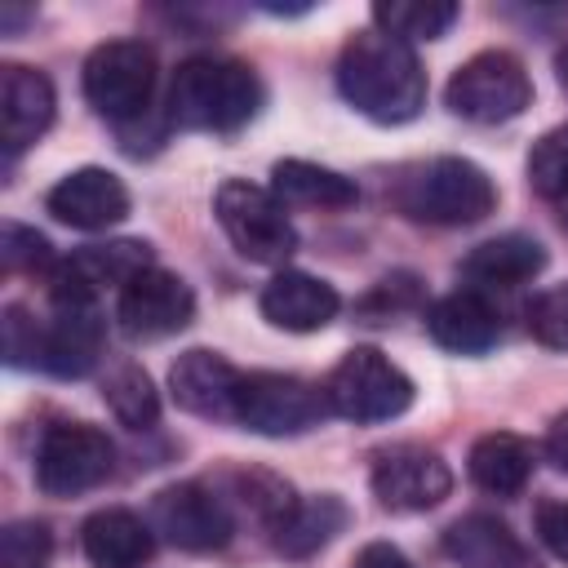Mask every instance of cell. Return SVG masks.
Returning a JSON list of instances; mask_svg holds the SVG:
<instances>
[{
	"label": "cell",
	"instance_id": "d4e9b609",
	"mask_svg": "<svg viewBox=\"0 0 568 568\" xmlns=\"http://www.w3.org/2000/svg\"><path fill=\"white\" fill-rule=\"evenodd\" d=\"M102 399H106V408L115 413V422L129 426V430H146V426H155V417H160V390H155L151 373H146L142 364H133V359H124V364H115V368L106 373Z\"/></svg>",
	"mask_w": 568,
	"mask_h": 568
},
{
	"label": "cell",
	"instance_id": "7a4b0ae2",
	"mask_svg": "<svg viewBox=\"0 0 568 568\" xmlns=\"http://www.w3.org/2000/svg\"><path fill=\"white\" fill-rule=\"evenodd\" d=\"M262 98H266V89L248 62L222 58V53H200L173 71L169 120L178 129H195V133H235L262 111Z\"/></svg>",
	"mask_w": 568,
	"mask_h": 568
},
{
	"label": "cell",
	"instance_id": "30bf717a",
	"mask_svg": "<svg viewBox=\"0 0 568 568\" xmlns=\"http://www.w3.org/2000/svg\"><path fill=\"white\" fill-rule=\"evenodd\" d=\"M146 524L155 528V537H164L169 546L191 550V555L222 550L235 532V515H231L226 497H217V488H209L200 479L160 488Z\"/></svg>",
	"mask_w": 568,
	"mask_h": 568
},
{
	"label": "cell",
	"instance_id": "836d02e7",
	"mask_svg": "<svg viewBox=\"0 0 568 568\" xmlns=\"http://www.w3.org/2000/svg\"><path fill=\"white\" fill-rule=\"evenodd\" d=\"M546 457L568 475V413H559L550 422V430H546Z\"/></svg>",
	"mask_w": 568,
	"mask_h": 568
},
{
	"label": "cell",
	"instance_id": "5b68a950",
	"mask_svg": "<svg viewBox=\"0 0 568 568\" xmlns=\"http://www.w3.org/2000/svg\"><path fill=\"white\" fill-rule=\"evenodd\" d=\"M444 102L453 115L470 120V124H506L515 115L528 111L532 102V80L524 71V62L506 49H484L475 58H466L444 89Z\"/></svg>",
	"mask_w": 568,
	"mask_h": 568
},
{
	"label": "cell",
	"instance_id": "9c48e42d",
	"mask_svg": "<svg viewBox=\"0 0 568 568\" xmlns=\"http://www.w3.org/2000/svg\"><path fill=\"white\" fill-rule=\"evenodd\" d=\"M115 470V444L89 422H58L40 435L36 484L44 497H80Z\"/></svg>",
	"mask_w": 568,
	"mask_h": 568
},
{
	"label": "cell",
	"instance_id": "44dd1931",
	"mask_svg": "<svg viewBox=\"0 0 568 568\" xmlns=\"http://www.w3.org/2000/svg\"><path fill=\"white\" fill-rule=\"evenodd\" d=\"M351 524V510L337 493H320V497H293V506L271 524V541L280 555L288 559H306L315 550H324L342 528Z\"/></svg>",
	"mask_w": 568,
	"mask_h": 568
},
{
	"label": "cell",
	"instance_id": "8992f818",
	"mask_svg": "<svg viewBox=\"0 0 568 568\" xmlns=\"http://www.w3.org/2000/svg\"><path fill=\"white\" fill-rule=\"evenodd\" d=\"M324 395L328 408L346 422H390L413 404V377L382 351L355 346L333 364Z\"/></svg>",
	"mask_w": 568,
	"mask_h": 568
},
{
	"label": "cell",
	"instance_id": "6da1fadb",
	"mask_svg": "<svg viewBox=\"0 0 568 568\" xmlns=\"http://www.w3.org/2000/svg\"><path fill=\"white\" fill-rule=\"evenodd\" d=\"M337 89L377 124H408L426 106V71L413 44L386 31H359L346 40L337 58Z\"/></svg>",
	"mask_w": 568,
	"mask_h": 568
},
{
	"label": "cell",
	"instance_id": "3957f363",
	"mask_svg": "<svg viewBox=\"0 0 568 568\" xmlns=\"http://www.w3.org/2000/svg\"><path fill=\"white\" fill-rule=\"evenodd\" d=\"M390 200L404 217L430 226H475L497 209L493 178L462 155H435L395 178Z\"/></svg>",
	"mask_w": 568,
	"mask_h": 568
},
{
	"label": "cell",
	"instance_id": "ffe728a7",
	"mask_svg": "<svg viewBox=\"0 0 568 568\" xmlns=\"http://www.w3.org/2000/svg\"><path fill=\"white\" fill-rule=\"evenodd\" d=\"M426 328H430V337H435L444 351L484 355V351L497 342L501 320H497V306H493L479 288H457V293L439 297V302L426 311Z\"/></svg>",
	"mask_w": 568,
	"mask_h": 568
},
{
	"label": "cell",
	"instance_id": "d590c367",
	"mask_svg": "<svg viewBox=\"0 0 568 568\" xmlns=\"http://www.w3.org/2000/svg\"><path fill=\"white\" fill-rule=\"evenodd\" d=\"M564 222H568V204H564Z\"/></svg>",
	"mask_w": 568,
	"mask_h": 568
},
{
	"label": "cell",
	"instance_id": "d6986e66",
	"mask_svg": "<svg viewBox=\"0 0 568 568\" xmlns=\"http://www.w3.org/2000/svg\"><path fill=\"white\" fill-rule=\"evenodd\" d=\"M80 546L93 568H142L155 555V528L124 506H106L84 519Z\"/></svg>",
	"mask_w": 568,
	"mask_h": 568
},
{
	"label": "cell",
	"instance_id": "1f68e13d",
	"mask_svg": "<svg viewBox=\"0 0 568 568\" xmlns=\"http://www.w3.org/2000/svg\"><path fill=\"white\" fill-rule=\"evenodd\" d=\"M537 537H541V546L555 555V559H564L568 564V501L564 497H546V501H537Z\"/></svg>",
	"mask_w": 568,
	"mask_h": 568
},
{
	"label": "cell",
	"instance_id": "7c38bea8",
	"mask_svg": "<svg viewBox=\"0 0 568 568\" xmlns=\"http://www.w3.org/2000/svg\"><path fill=\"white\" fill-rule=\"evenodd\" d=\"M373 497L386 510H430L453 493V470L435 448L422 444H395L386 453H377L373 462Z\"/></svg>",
	"mask_w": 568,
	"mask_h": 568
},
{
	"label": "cell",
	"instance_id": "83f0119b",
	"mask_svg": "<svg viewBox=\"0 0 568 568\" xmlns=\"http://www.w3.org/2000/svg\"><path fill=\"white\" fill-rule=\"evenodd\" d=\"M53 532L40 519H13L0 532V568H49Z\"/></svg>",
	"mask_w": 568,
	"mask_h": 568
},
{
	"label": "cell",
	"instance_id": "ac0fdd59",
	"mask_svg": "<svg viewBox=\"0 0 568 568\" xmlns=\"http://www.w3.org/2000/svg\"><path fill=\"white\" fill-rule=\"evenodd\" d=\"M257 306H262L266 324H275L284 333H315L337 315L342 297L333 284H324L306 271H280L266 280Z\"/></svg>",
	"mask_w": 568,
	"mask_h": 568
},
{
	"label": "cell",
	"instance_id": "d6a6232c",
	"mask_svg": "<svg viewBox=\"0 0 568 568\" xmlns=\"http://www.w3.org/2000/svg\"><path fill=\"white\" fill-rule=\"evenodd\" d=\"M351 568H413V564H408V555H404L399 546H390V541H368V546H359V555H355Z\"/></svg>",
	"mask_w": 568,
	"mask_h": 568
},
{
	"label": "cell",
	"instance_id": "9a60e30c",
	"mask_svg": "<svg viewBox=\"0 0 568 568\" xmlns=\"http://www.w3.org/2000/svg\"><path fill=\"white\" fill-rule=\"evenodd\" d=\"M53 84L44 71L22 67V62H4L0 67V138L4 151L18 155L27 151L36 138H44V129L53 124Z\"/></svg>",
	"mask_w": 568,
	"mask_h": 568
},
{
	"label": "cell",
	"instance_id": "5bb4252c",
	"mask_svg": "<svg viewBox=\"0 0 568 568\" xmlns=\"http://www.w3.org/2000/svg\"><path fill=\"white\" fill-rule=\"evenodd\" d=\"M44 209L75 231H106L129 217V186L111 169L84 164L44 195Z\"/></svg>",
	"mask_w": 568,
	"mask_h": 568
},
{
	"label": "cell",
	"instance_id": "cb8c5ba5",
	"mask_svg": "<svg viewBox=\"0 0 568 568\" xmlns=\"http://www.w3.org/2000/svg\"><path fill=\"white\" fill-rule=\"evenodd\" d=\"M271 191L280 204H306V209H351L359 200V186L342 178L337 169L311 164V160H275L271 169Z\"/></svg>",
	"mask_w": 568,
	"mask_h": 568
},
{
	"label": "cell",
	"instance_id": "484cf974",
	"mask_svg": "<svg viewBox=\"0 0 568 568\" xmlns=\"http://www.w3.org/2000/svg\"><path fill=\"white\" fill-rule=\"evenodd\" d=\"M462 18L457 4L448 0H390V4H373V22L377 31L395 36V40H439L453 22Z\"/></svg>",
	"mask_w": 568,
	"mask_h": 568
},
{
	"label": "cell",
	"instance_id": "ba28073f",
	"mask_svg": "<svg viewBox=\"0 0 568 568\" xmlns=\"http://www.w3.org/2000/svg\"><path fill=\"white\" fill-rule=\"evenodd\" d=\"M155 93V49L146 40H106L84 58V98L98 115L129 124Z\"/></svg>",
	"mask_w": 568,
	"mask_h": 568
},
{
	"label": "cell",
	"instance_id": "4fadbf2b",
	"mask_svg": "<svg viewBox=\"0 0 568 568\" xmlns=\"http://www.w3.org/2000/svg\"><path fill=\"white\" fill-rule=\"evenodd\" d=\"M244 373L217 355V351H182L169 368V395L178 408L209 417V422H235V395H240Z\"/></svg>",
	"mask_w": 568,
	"mask_h": 568
},
{
	"label": "cell",
	"instance_id": "4dcf8cb0",
	"mask_svg": "<svg viewBox=\"0 0 568 568\" xmlns=\"http://www.w3.org/2000/svg\"><path fill=\"white\" fill-rule=\"evenodd\" d=\"M40 355V320L27 315V306H4V359L9 368H36Z\"/></svg>",
	"mask_w": 568,
	"mask_h": 568
},
{
	"label": "cell",
	"instance_id": "277c9868",
	"mask_svg": "<svg viewBox=\"0 0 568 568\" xmlns=\"http://www.w3.org/2000/svg\"><path fill=\"white\" fill-rule=\"evenodd\" d=\"M213 217L226 231V240L235 244V253L248 257V262L280 266L297 248V231L288 222V209L280 204V195L271 186L226 178L213 195Z\"/></svg>",
	"mask_w": 568,
	"mask_h": 568
},
{
	"label": "cell",
	"instance_id": "7402d4cb",
	"mask_svg": "<svg viewBox=\"0 0 568 568\" xmlns=\"http://www.w3.org/2000/svg\"><path fill=\"white\" fill-rule=\"evenodd\" d=\"M541 266H546V248L532 235H515V231L510 235H497V240H484V244H475L462 257V275L470 284H484V288L528 284Z\"/></svg>",
	"mask_w": 568,
	"mask_h": 568
},
{
	"label": "cell",
	"instance_id": "52a82bcc",
	"mask_svg": "<svg viewBox=\"0 0 568 568\" xmlns=\"http://www.w3.org/2000/svg\"><path fill=\"white\" fill-rule=\"evenodd\" d=\"M328 395L324 386L293 377V373H244L240 395H235V422L253 435H306L328 417Z\"/></svg>",
	"mask_w": 568,
	"mask_h": 568
},
{
	"label": "cell",
	"instance_id": "603a6c76",
	"mask_svg": "<svg viewBox=\"0 0 568 568\" xmlns=\"http://www.w3.org/2000/svg\"><path fill=\"white\" fill-rule=\"evenodd\" d=\"M466 470L470 479L493 493V497H515L528 475H532V444L510 435V430H488L470 444V457H466Z\"/></svg>",
	"mask_w": 568,
	"mask_h": 568
},
{
	"label": "cell",
	"instance_id": "2e32d148",
	"mask_svg": "<svg viewBox=\"0 0 568 568\" xmlns=\"http://www.w3.org/2000/svg\"><path fill=\"white\" fill-rule=\"evenodd\" d=\"M102 359V320L98 306H53L40 320V355L36 368L53 377H84Z\"/></svg>",
	"mask_w": 568,
	"mask_h": 568
},
{
	"label": "cell",
	"instance_id": "f546056e",
	"mask_svg": "<svg viewBox=\"0 0 568 568\" xmlns=\"http://www.w3.org/2000/svg\"><path fill=\"white\" fill-rule=\"evenodd\" d=\"M528 328L541 346L550 351H568V284L546 288L541 297H532L528 306Z\"/></svg>",
	"mask_w": 568,
	"mask_h": 568
},
{
	"label": "cell",
	"instance_id": "4316f807",
	"mask_svg": "<svg viewBox=\"0 0 568 568\" xmlns=\"http://www.w3.org/2000/svg\"><path fill=\"white\" fill-rule=\"evenodd\" d=\"M528 186L546 200H568V124H555L532 142Z\"/></svg>",
	"mask_w": 568,
	"mask_h": 568
},
{
	"label": "cell",
	"instance_id": "f1b7e54d",
	"mask_svg": "<svg viewBox=\"0 0 568 568\" xmlns=\"http://www.w3.org/2000/svg\"><path fill=\"white\" fill-rule=\"evenodd\" d=\"M0 262H4V271H53V248L40 231H31L22 222H4L0 226Z\"/></svg>",
	"mask_w": 568,
	"mask_h": 568
},
{
	"label": "cell",
	"instance_id": "e0dca14e",
	"mask_svg": "<svg viewBox=\"0 0 568 568\" xmlns=\"http://www.w3.org/2000/svg\"><path fill=\"white\" fill-rule=\"evenodd\" d=\"M444 555L457 568H541V559L497 515H462L444 528Z\"/></svg>",
	"mask_w": 568,
	"mask_h": 568
},
{
	"label": "cell",
	"instance_id": "8fae6325",
	"mask_svg": "<svg viewBox=\"0 0 568 568\" xmlns=\"http://www.w3.org/2000/svg\"><path fill=\"white\" fill-rule=\"evenodd\" d=\"M115 315H120V328L129 337L160 342V337L182 333L195 320V293L182 275H173L164 266H146L142 275H133L120 288Z\"/></svg>",
	"mask_w": 568,
	"mask_h": 568
},
{
	"label": "cell",
	"instance_id": "e575fe53",
	"mask_svg": "<svg viewBox=\"0 0 568 568\" xmlns=\"http://www.w3.org/2000/svg\"><path fill=\"white\" fill-rule=\"evenodd\" d=\"M555 71H559V89L568 93V44L559 49V58H555Z\"/></svg>",
	"mask_w": 568,
	"mask_h": 568
}]
</instances>
